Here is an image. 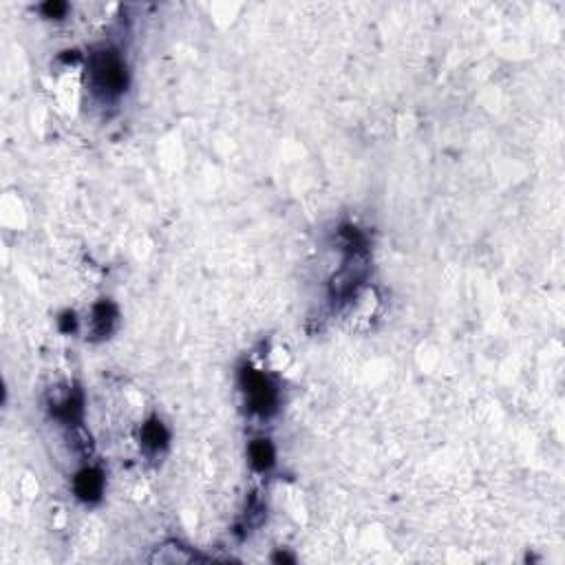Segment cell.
Segmentation results:
<instances>
[{"label":"cell","instance_id":"6da1fadb","mask_svg":"<svg viewBox=\"0 0 565 565\" xmlns=\"http://www.w3.org/2000/svg\"><path fill=\"white\" fill-rule=\"evenodd\" d=\"M93 82L97 91L106 95L120 93L126 86V68L115 53H102L93 60Z\"/></svg>","mask_w":565,"mask_h":565},{"label":"cell","instance_id":"7a4b0ae2","mask_svg":"<svg viewBox=\"0 0 565 565\" xmlns=\"http://www.w3.org/2000/svg\"><path fill=\"white\" fill-rule=\"evenodd\" d=\"M245 391H247V398H250V404L254 411L270 413L274 409L276 391H274V386L265 380V375L247 371L245 373Z\"/></svg>","mask_w":565,"mask_h":565},{"label":"cell","instance_id":"3957f363","mask_svg":"<svg viewBox=\"0 0 565 565\" xmlns=\"http://www.w3.org/2000/svg\"><path fill=\"white\" fill-rule=\"evenodd\" d=\"M102 475L93 470V468H88V470H82L80 475H77V479H75V492L80 494L82 499L86 501H93L100 497V492H102Z\"/></svg>","mask_w":565,"mask_h":565},{"label":"cell","instance_id":"277c9868","mask_svg":"<svg viewBox=\"0 0 565 565\" xmlns=\"http://www.w3.org/2000/svg\"><path fill=\"white\" fill-rule=\"evenodd\" d=\"M250 460H252V464H254V468H259V470L270 468V466L274 464V451H272L270 442L256 440V442L250 446Z\"/></svg>","mask_w":565,"mask_h":565},{"label":"cell","instance_id":"5b68a950","mask_svg":"<svg viewBox=\"0 0 565 565\" xmlns=\"http://www.w3.org/2000/svg\"><path fill=\"white\" fill-rule=\"evenodd\" d=\"M115 321V312L111 305H97L95 307V314H93V325H95V331L97 334H106L111 329V325Z\"/></svg>","mask_w":565,"mask_h":565},{"label":"cell","instance_id":"8992f818","mask_svg":"<svg viewBox=\"0 0 565 565\" xmlns=\"http://www.w3.org/2000/svg\"><path fill=\"white\" fill-rule=\"evenodd\" d=\"M166 438H168L166 429L160 422L146 424V429H144V444L146 446H151V449H160V446H164Z\"/></svg>","mask_w":565,"mask_h":565},{"label":"cell","instance_id":"52a82bcc","mask_svg":"<svg viewBox=\"0 0 565 565\" xmlns=\"http://www.w3.org/2000/svg\"><path fill=\"white\" fill-rule=\"evenodd\" d=\"M45 9L49 12V16H58V14H64L66 5H47Z\"/></svg>","mask_w":565,"mask_h":565}]
</instances>
